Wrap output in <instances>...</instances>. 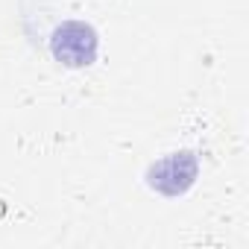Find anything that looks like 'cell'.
<instances>
[{
  "label": "cell",
  "instance_id": "6da1fadb",
  "mask_svg": "<svg viewBox=\"0 0 249 249\" xmlns=\"http://www.w3.org/2000/svg\"><path fill=\"white\" fill-rule=\"evenodd\" d=\"M50 56L65 68H88L100 56V36L88 21H62L50 33Z\"/></svg>",
  "mask_w": 249,
  "mask_h": 249
},
{
  "label": "cell",
  "instance_id": "7a4b0ae2",
  "mask_svg": "<svg viewBox=\"0 0 249 249\" xmlns=\"http://www.w3.org/2000/svg\"><path fill=\"white\" fill-rule=\"evenodd\" d=\"M196 176H199V159L194 150H173V153L156 159L144 173L150 191L170 196V199L188 194L194 188Z\"/></svg>",
  "mask_w": 249,
  "mask_h": 249
}]
</instances>
